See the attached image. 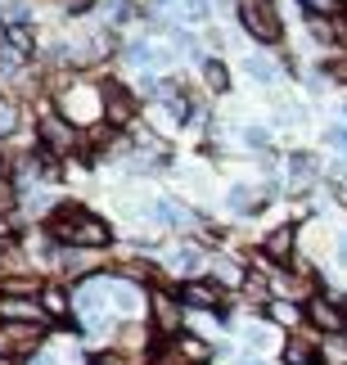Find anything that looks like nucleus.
I'll return each mask as SVG.
<instances>
[{"label": "nucleus", "mask_w": 347, "mask_h": 365, "mask_svg": "<svg viewBox=\"0 0 347 365\" xmlns=\"http://www.w3.org/2000/svg\"><path fill=\"white\" fill-rule=\"evenodd\" d=\"M294 240H298V230H294V226H275L266 240H261V252H266L271 262H289V252H294Z\"/></svg>", "instance_id": "obj_12"}, {"label": "nucleus", "mask_w": 347, "mask_h": 365, "mask_svg": "<svg viewBox=\"0 0 347 365\" xmlns=\"http://www.w3.org/2000/svg\"><path fill=\"white\" fill-rule=\"evenodd\" d=\"M108 302H113V312H122V316H140V289H135L131 279H108Z\"/></svg>", "instance_id": "obj_11"}, {"label": "nucleus", "mask_w": 347, "mask_h": 365, "mask_svg": "<svg viewBox=\"0 0 347 365\" xmlns=\"http://www.w3.org/2000/svg\"><path fill=\"white\" fill-rule=\"evenodd\" d=\"M284 365H316L311 343H302V339H289V343H284Z\"/></svg>", "instance_id": "obj_20"}, {"label": "nucleus", "mask_w": 347, "mask_h": 365, "mask_svg": "<svg viewBox=\"0 0 347 365\" xmlns=\"http://www.w3.org/2000/svg\"><path fill=\"white\" fill-rule=\"evenodd\" d=\"M266 203H271L266 190H253V185H230V190H226V207H230V212H239V217H253V212H261Z\"/></svg>", "instance_id": "obj_7"}, {"label": "nucleus", "mask_w": 347, "mask_h": 365, "mask_svg": "<svg viewBox=\"0 0 347 365\" xmlns=\"http://www.w3.org/2000/svg\"><path fill=\"white\" fill-rule=\"evenodd\" d=\"M271 339H275V329H271V325H248V329H244V343H248V347H257V352H261V347H271Z\"/></svg>", "instance_id": "obj_21"}, {"label": "nucleus", "mask_w": 347, "mask_h": 365, "mask_svg": "<svg viewBox=\"0 0 347 365\" xmlns=\"http://www.w3.org/2000/svg\"><path fill=\"white\" fill-rule=\"evenodd\" d=\"M41 339H46V325H36V320H5L0 325V356H36Z\"/></svg>", "instance_id": "obj_4"}, {"label": "nucleus", "mask_w": 347, "mask_h": 365, "mask_svg": "<svg viewBox=\"0 0 347 365\" xmlns=\"http://www.w3.org/2000/svg\"><path fill=\"white\" fill-rule=\"evenodd\" d=\"M271 316L280 320V325H294V320H298V307H289V302H271Z\"/></svg>", "instance_id": "obj_24"}, {"label": "nucleus", "mask_w": 347, "mask_h": 365, "mask_svg": "<svg viewBox=\"0 0 347 365\" xmlns=\"http://www.w3.org/2000/svg\"><path fill=\"white\" fill-rule=\"evenodd\" d=\"M284 172H289V180H316L321 176V158H316L311 149H294L289 163H284Z\"/></svg>", "instance_id": "obj_13"}, {"label": "nucleus", "mask_w": 347, "mask_h": 365, "mask_svg": "<svg viewBox=\"0 0 347 365\" xmlns=\"http://www.w3.org/2000/svg\"><path fill=\"white\" fill-rule=\"evenodd\" d=\"M334 252H338V266H347V235L338 240V248H334Z\"/></svg>", "instance_id": "obj_26"}, {"label": "nucleus", "mask_w": 347, "mask_h": 365, "mask_svg": "<svg viewBox=\"0 0 347 365\" xmlns=\"http://www.w3.org/2000/svg\"><path fill=\"white\" fill-rule=\"evenodd\" d=\"M239 140H244V149H253V153H271L275 131H271V126H261V122H244L239 126Z\"/></svg>", "instance_id": "obj_16"}, {"label": "nucleus", "mask_w": 347, "mask_h": 365, "mask_svg": "<svg viewBox=\"0 0 347 365\" xmlns=\"http://www.w3.org/2000/svg\"><path fill=\"white\" fill-rule=\"evenodd\" d=\"M325 145L338 149L343 158H347V122H329V126H325Z\"/></svg>", "instance_id": "obj_22"}, {"label": "nucleus", "mask_w": 347, "mask_h": 365, "mask_svg": "<svg viewBox=\"0 0 347 365\" xmlns=\"http://www.w3.org/2000/svg\"><path fill=\"white\" fill-rule=\"evenodd\" d=\"M199 77H203V86L212 91V95H226L230 91V63H221V59H203L199 63Z\"/></svg>", "instance_id": "obj_14"}, {"label": "nucleus", "mask_w": 347, "mask_h": 365, "mask_svg": "<svg viewBox=\"0 0 347 365\" xmlns=\"http://www.w3.org/2000/svg\"><path fill=\"white\" fill-rule=\"evenodd\" d=\"M212 14H217V5H212V0H180V19H185V23H212Z\"/></svg>", "instance_id": "obj_19"}, {"label": "nucleus", "mask_w": 347, "mask_h": 365, "mask_svg": "<svg viewBox=\"0 0 347 365\" xmlns=\"http://www.w3.org/2000/svg\"><path fill=\"white\" fill-rule=\"evenodd\" d=\"M239 27L257 46H280L284 41V19H280V5L275 0H239Z\"/></svg>", "instance_id": "obj_2"}, {"label": "nucleus", "mask_w": 347, "mask_h": 365, "mask_svg": "<svg viewBox=\"0 0 347 365\" xmlns=\"http://www.w3.org/2000/svg\"><path fill=\"white\" fill-rule=\"evenodd\" d=\"M338 113H343V118H347V100H343V104H338Z\"/></svg>", "instance_id": "obj_28"}, {"label": "nucleus", "mask_w": 347, "mask_h": 365, "mask_svg": "<svg viewBox=\"0 0 347 365\" xmlns=\"http://www.w3.org/2000/svg\"><path fill=\"white\" fill-rule=\"evenodd\" d=\"M0 316H5V320H36V325H46V307H41V302H14V298H5V302H0Z\"/></svg>", "instance_id": "obj_17"}, {"label": "nucleus", "mask_w": 347, "mask_h": 365, "mask_svg": "<svg viewBox=\"0 0 347 365\" xmlns=\"http://www.w3.org/2000/svg\"><path fill=\"white\" fill-rule=\"evenodd\" d=\"M149 302H154V325H158L162 334H176V329H180V307H185V302L172 298V293H162V289H158Z\"/></svg>", "instance_id": "obj_9"}, {"label": "nucleus", "mask_w": 347, "mask_h": 365, "mask_svg": "<svg viewBox=\"0 0 347 365\" xmlns=\"http://www.w3.org/2000/svg\"><path fill=\"white\" fill-rule=\"evenodd\" d=\"M244 73L257 81V86H280L284 81V68L271 59V54H261V50H253V54H244Z\"/></svg>", "instance_id": "obj_8"}, {"label": "nucleus", "mask_w": 347, "mask_h": 365, "mask_svg": "<svg viewBox=\"0 0 347 365\" xmlns=\"http://www.w3.org/2000/svg\"><path fill=\"white\" fill-rule=\"evenodd\" d=\"M46 235L54 244H68V248H108L113 244L108 221H100L90 207H81V203H59L54 207V212L46 217Z\"/></svg>", "instance_id": "obj_1"}, {"label": "nucleus", "mask_w": 347, "mask_h": 365, "mask_svg": "<svg viewBox=\"0 0 347 365\" xmlns=\"http://www.w3.org/2000/svg\"><path fill=\"white\" fill-rule=\"evenodd\" d=\"M41 140H46V149L54 153V158H63V153H73L77 131H73V122H68L63 113H46L41 118Z\"/></svg>", "instance_id": "obj_6"}, {"label": "nucleus", "mask_w": 347, "mask_h": 365, "mask_svg": "<svg viewBox=\"0 0 347 365\" xmlns=\"http://www.w3.org/2000/svg\"><path fill=\"white\" fill-rule=\"evenodd\" d=\"M167 266H172V271H180V275H190V279H194V271L203 266V252L185 244V248H176L172 257H167Z\"/></svg>", "instance_id": "obj_18"}, {"label": "nucleus", "mask_w": 347, "mask_h": 365, "mask_svg": "<svg viewBox=\"0 0 347 365\" xmlns=\"http://www.w3.org/2000/svg\"><path fill=\"white\" fill-rule=\"evenodd\" d=\"M321 352H325V365H347V343H343V339H334V334L325 339Z\"/></svg>", "instance_id": "obj_23"}, {"label": "nucleus", "mask_w": 347, "mask_h": 365, "mask_svg": "<svg viewBox=\"0 0 347 365\" xmlns=\"http://www.w3.org/2000/svg\"><path fill=\"white\" fill-rule=\"evenodd\" d=\"M176 298L185 307H194V312H212V316L226 312V307H221V284H217V279H185Z\"/></svg>", "instance_id": "obj_5"}, {"label": "nucleus", "mask_w": 347, "mask_h": 365, "mask_svg": "<svg viewBox=\"0 0 347 365\" xmlns=\"http://www.w3.org/2000/svg\"><path fill=\"white\" fill-rule=\"evenodd\" d=\"M248 365H271V361H261V356H253V361H248Z\"/></svg>", "instance_id": "obj_27"}, {"label": "nucleus", "mask_w": 347, "mask_h": 365, "mask_svg": "<svg viewBox=\"0 0 347 365\" xmlns=\"http://www.w3.org/2000/svg\"><path fill=\"white\" fill-rule=\"evenodd\" d=\"M158 5H172V0H158Z\"/></svg>", "instance_id": "obj_29"}, {"label": "nucleus", "mask_w": 347, "mask_h": 365, "mask_svg": "<svg viewBox=\"0 0 347 365\" xmlns=\"http://www.w3.org/2000/svg\"><path fill=\"white\" fill-rule=\"evenodd\" d=\"M14 131V108H0V135Z\"/></svg>", "instance_id": "obj_25"}, {"label": "nucleus", "mask_w": 347, "mask_h": 365, "mask_svg": "<svg viewBox=\"0 0 347 365\" xmlns=\"http://www.w3.org/2000/svg\"><path fill=\"white\" fill-rule=\"evenodd\" d=\"M59 113L73 126L104 122V95H100V86H59Z\"/></svg>", "instance_id": "obj_3"}, {"label": "nucleus", "mask_w": 347, "mask_h": 365, "mask_svg": "<svg viewBox=\"0 0 347 365\" xmlns=\"http://www.w3.org/2000/svg\"><path fill=\"white\" fill-rule=\"evenodd\" d=\"M307 316H311V325L325 329V334H343V325H347L343 312H338L329 298H311V302H307Z\"/></svg>", "instance_id": "obj_10"}, {"label": "nucleus", "mask_w": 347, "mask_h": 365, "mask_svg": "<svg viewBox=\"0 0 347 365\" xmlns=\"http://www.w3.org/2000/svg\"><path fill=\"white\" fill-rule=\"evenodd\" d=\"M36 302L46 307V316H68V312H73V293H63L59 284L36 289Z\"/></svg>", "instance_id": "obj_15"}]
</instances>
